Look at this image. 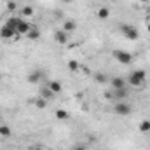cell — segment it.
<instances>
[{"instance_id": "cell-1", "label": "cell", "mask_w": 150, "mask_h": 150, "mask_svg": "<svg viewBox=\"0 0 150 150\" xmlns=\"http://www.w3.org/2000/svg\"><path fill=\"white\" fill-rule=\"evenodd\" d=\"M145 79H147L145 70H134V72H131V74H129L127 82H129L133 87H140L142 84H145Z\"/></svg>"}, {"instance_id": "cell-2", "label": "cell", "mask_w": 150, "mask_h": 150, "mask_svg": "<svg viewBox=\"0 0 150 150\" xmlns=\"http://www.w3.org/2000/svg\"><path fill=\"white\" fill-rule=\"evenodd\" d=\"M120 33L127 38V40H138V37H140L138 30L134 26H131V25H122L120 26Z\"/></svg>"}, {"instance_id": "cell-3", "label": "cell", "mask_w": 150, "mask_h": 150, "mask_svg": "<svg viewBox=\"0 0 150 150\" xmlns=\"http://www.w3.org/2000/svg\"><path fill=\"white\" fill-rule=\"evenodd\" d=\"M113 112L117 113V115H120V117H126V115L131 113V105H127L126 101H115Z\"/></svg>"}, {"instance_id": "cell-4", "label": "cell", "mask_w": 150, "mask_h": 150, "mask_svg": "<svg viewBox=\"0 0 150 150\" xmlns=\"http://www.w3.org/2000/svg\"><path fill=\"white\" fill-rule=\"evenodd\" d=\"M113 58L119 61V63H122V65H129L131 61H133V54L131 52H126V51H113Z\"/></svg>"}, {"instance_id": "cell-5", "label": "cell", "mask_w": 150, "mask_h": 150, "mask_svg": "<svg viewBox=\"0 0 150 150\" xmlns=\"http://www.w3.org/2000/svg\"><path fill=\"white\" fill-rule=\"evenodd\" d=\"M32 30V26H30V23H26L25 19H21L19 18V21H18V25H16V33H28Z\"/></svg>"}, {"instance_id": "cell-6", "label": "cell", "mask_w": 150, "mask_h": 150, "mask_svg": "<svg viewBox=\"0 0 150 150\" xmlns=\"http://www.w3.org/2000/svg\"><path fill=\"white\" fill-rule=\"evenodd\" d=\"M14 35H16V30L11 28L9 25H4V26L0 28V37L2 38H12Z\"/></svg>"}, {"instance_id": "cell-7", "label": "cell", "mask_w": 150, "mask_h": 150, "mask_svg": "<svg viewBox=\"0 0 150 150\" xmlns=\"http://www.w3.org/2000/svg\"><path fill=\"white\" fill-rule=\"evenodd\" d=\"M112 96H113L115 101H124V98L127 96V89H126V87H124V89H113Z\"/></svg>"}, {"instance_id": "cell-8", "label": "cell", "mask_w": 150, "mask_h": 150, "mask_svg": "<svg viewBox=\"0 0 150 150\" xmlns=\"http://www.w3.org/2000/svg\"><path fill=\"white\" fill-rule=\"evenodd\" d=\"M110 84H112L113 89H124L126 87V80L122 77H113V79H110Z\"/></svg>"}, {"instance_id": "cell-9", "label": "cell", "mask_w": 150, "mask_h": 150, "mask_svg": "<svg viewBox=\"0 0 150 150\" xmlns=\"http://www.w3.org/2000/svg\"><path fill=\"white\" fill-rule=\"evenodd\" d=\"M54 38H56L58 44H67V42H68V33H67L65 30H58V32L54 33Z\"/></svg>"}, {"instance_id": "cell-10", "label": "cell", "mask_w": 150, "mask_h": 150, "mask_svg": "<svg viewBox=\"0 0 150 150\" xmlns=\"http://www.w3.org/2000/svg\"><path fill=\"white\" fill-rule=\"evenodd\" d=\"M47 87H49L54 94H59V93L63 91V86H61V82H58V80H51V82L47 84Z\"/></svg>"}, {"instance_id": "cell-11", "label": "cell", "mask_w": 150, "mask_h": 150, "mask_svg": "<svg viewBox=\"0 0 150 150\" xmlns=\"http://www.w3.org/2000/svg\"><path fill=\"white\" fill-rule=\"evenodd\" d=\"M63 30L67 32V33H72L77 30V23H75V19H67L65 21V25H63Z\"/></svg>"}, {"instance_id": "cell-12", "label": "cell", "mask_w": 150, "mask_h": 150, "mask_svg": "<svg viewBox=\"0 0 150 150\" xmlns=\"http://www.w3.org/2000/svg\"><path fill=\"white\" fill-rule=\"evenodd\" d=\"M40 98H44V100H47V101H49V100H52V98H54V93L45 86V87H42V89H40Z\"/></svg>"}, {"instance_id": "cell-13", "label": "cell", "mask_w": 150, "mask_h": 150, "mask_svg": "<svg viewBox=\"0 0 150 150\" xmlns=\"http://www.w3.org/2000/svg\"><path fill=\"white\" fill-rule=\"evenodd\" d=\"M40 79H42V72L40 70H33V72H30V75H28V82H32V84H37Z\"/></svg>"}, {"instance_id": "cell-14", "label": "cell", "mask_w": 150, "mask_h": 150, "mask_svg": "<svg viewBox=\"0 0 150 150\" xmlns=\"http://www.w3.org/2000/svg\"><path fill=\"white\" fill-rule=\"evenodd\" d=\"M26 37L30 38V40H37L40 37V32H38V28H32L28 33H26Z\"/></svg>"}, {"instance_id": "cell-15", "label": "cell", "mask_w": 150, "mask_h": 150, "mask_svg": "<svg viewBox=\"0 0 150 150\" xmlns=\"http://www.w3.org/2000/svg\"><path fill=\"white\" fill-rule=\"evenodd\" d=\"M108 16H110V11H108L107 7H101V9L98 11V18H100V19H107Z\"/></svg>"}, {"instance_id": "cell-16", "label": "cell", "mask_w": 150, "mask_h": 150, "mask_svg": "<svg viewBox=\"0 0 150 150\" xmlns=\"http://www.w3.org/2000/svg\"><path fill=\"white\" fill-rule=\"evenodd\" d=\"M94 79H96V82H100V84H107V82L110 80L105 74H96V75H94Z\"/></svg>"}, {"instance_id": "cell-17", "label": "cell", "mask_w": 150, "mask_h": 150, "mask_svg": "<svg viewBox=\"0 0 150 150\" xmlns=\"http://www.w3.org/2000/svg\"><path fill=\"white\" fill-rule=\"evenodd\" d=\"M140 131L142 133H150V120H143L140 124Z\"/></svg>"}, {"instance_id": "cell-18", "label": "cell", "mask_w": 150, "mask_h": 150, "mask_svg": "<svg viewBox=\"0 0 150 150\" xmlns=\"http://www.w3.org/2000/svg\"><path fill=\"white\" fill-rule=\"evenodd\" d=\"M21 14L23 16H33V7H30V5H26V7H23V11H21Z\"/></svg>"}, {"instance_id": "cell-19", "label": "cell", "mask_w": 150, "mask_h": 150, "mask_svg": "<svg viewBox=\"0 0 150 150\" xmlns=\"http://www.w3.org/2000/svg\"><path fill=\"white\" fill-rule=\"evenodd\" d=\"M56 117L59 120H65V119H68V112L67 110H56Z\"/></svg>"}, {"instance_id": "cell-20", "label": "cell", "mask_w": 150, "mask_h": 150, "mask_svg": "<svg viewBox=\"0 0 150 150\" xmlns=\"http://www.w3.org/2000/svg\"><path fill=\"white\" fill-rule=\"evenodd\" d=\"M35 107H37V108H45V107H47V100L38 98L37 101H35Z\"/></svg>"}, {"instance_id": "cell-21", "label": "cell", "mask_w": 150, "mask_h": 150, "mask_svg": "<svg viewBox=\"0 0 150 150\" xmlns=\"http://www.w3.org/2000/svg\"><path fill=\"white\" fill-rule=\"evenodd\" d=\"M0 134L2 136H11V127L9 126H0Z\"/></svg>"}, {"instance_id": "cell-22", "label": "cell", "mask_w": 150, "mask_h": 150, "mask_svg": "<svg viewBox=\"0 0 150 150\" xmlns=\"http://www.w3.org/2000/svg\"><path fill=\"white\" fill-rule=\"evenodd\" d=\"M68 68H70L72 72H77V70H79V63H77L75 59H70V61H68Z\"/></svg>"}, {"instance_id": "cell-23", "label": "cell", "mask_w": 150, "mask_h": 150, "mask_svg": "<svg viewBox=\"0 0 150 150\" xmlns=\"http://www.w3.org/2000/svg\"><path fill=\"white\" fill-rule=\"evenodd\" d=\"M7 9H9V11H14V9H16V2L9 0V2H7Z\"/></svg>"}, {"instance_id": "cell-24", "label": "cell", "mask_w": 150, "mask_h": 150, "mask_svg": "<svg viewBox=\"0 0 150 150\" xmlns=\"http://www.w3.org/2000/svg\"><path fill=\"white\" fill-rule=\"evenodd\" d=\"M72 150H86V147H84V145H80V143H79V145H75L74 149Z\"/></svg>"}, {"instance_id": "cell-25", "label": "cell", "mask_w": 150, "mask_h": 150, "mask_svg": "<svg viewBox=\"0 0 150 150\" xmlns=\"http://www.w3.org/2000/svg\"><path fill=\"white\" fill-rule=\"evenodd\" d=\"M61 2H65V4H68V2H72V0H61Z\"/></svg>"}, {"instance_id": "cell-26", "label": "cell", "mask_w": 150, "mask_h": 150, "mask_svg": "<svg viewBox=\"0 0 150 150\" xmlns=\"http://www.w3.org/2000/svg\"><path fill=\"white\" fill-rule=\"evenodd\" d=\"M147 30H149V32H150V21H149V25H147Z\"/></svg>"}, {"instance_id": "cell-27", "label": "cell", "mask_w": 150, "mask_h": 150, "mask_svg": "<svg viewBox=\"0 0 150 150\" xmlns=\"http://www.w3.org/2000/svg\"><path fill=\"white\" fill-rule=\"evenodd\" d=\"M140 2H143V4H147V2H149V0H140Z\"/></svg>"}, {"instance_id": "cell-28", "label": "cell", "mask_w": 150, "mask_h": 150, "mask_svg": "<svg viewBox=\"0 0 150 150\" xmlns=\"http://www.w3.org/2000/svg\"><path fill=\"white\" fill-rule=\"evenodd\" d=\"M33 150H44V149H40V147H37V149H33Z\"/></svg>"}]
</instances>
